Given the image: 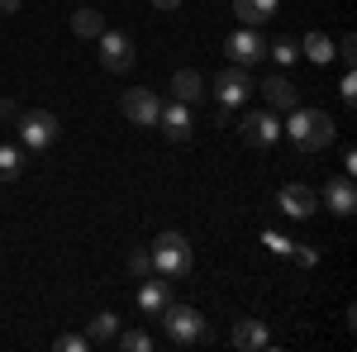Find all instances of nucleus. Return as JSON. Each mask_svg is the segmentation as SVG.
Returning a JSON list of instances; mask_svg holds the SVG:
<instances>
[{"label": "nucleus", "instance_id": "obj_1", "mask_svg": "<svg viewBox=\"0 0 357 352\" xmlns=\"http://www.w3.org/2000/svg\"><path fill=\"white\" fill-rule=\"evenodd\" d=\"M333 119L324 109H310V105H296L286 114V124H281V138H291V148H301V153H324L333 143Z\"/></svg>", "mask_w": 357, "mask_h": 352}, {"label": "nucleus", "instance_id": "obj_2", "mask_svg": "<svg viewBox=\"0 0 357 352\" xmlns=\"http://www.w3.org/2000/svg\"><path fill=\"white\" fill-rule=\"evenodd\" d=\"M148 252H153V271H158V276H167V281H181V276H186V271L195 267V252H191V243H186V238H181L176 229L158 234Z\"/></svg>", "mask_w": 357, "mask_h": 352}, {"label": "nucleus", "instance_id": "obj_3", "mask_svg": "<svg viewBox=\"0 0 357 352\" xmlns=\"http://www.w3.org/2000/svg\"><path fill=\"white\" fill-rule=\"evenodd\" d=\"M158 319H162V333L176 348H195V343L210 338V324H205V314H200L195 305H167Z\"/></svg>", "mask_w": 357, "mask_h": 352}, {"label": "nucleus", "instance_id": "obj_4", "mask_svg": "<svg viewBox=\"0 0 357 352\" xmlns=\"http://www.w3.org/2000/svg\"><path fill=\"white\" fill-rule=\"evenodd\" d=\"M15 129H20L24 153H48L57 143V134H62V119L53 109H24V114H15Z\"/></svg>", "mask_w": 357, "mask_h": 352}, {"label": "nucleus", "instance_id": "obj_5", "mask_svg": "<svg viewBox=\"0 0 357 352\" xmlns=\"http://www.w3.org/2000/svg\"><path fill=\"white\" fill-rule=\"evenodd\" d=\"M96 43H100V67H105V72H114V77H124V72L138 62L134 38H129V33H119V29H105Z\"/></svg>", "mask_w": 357, "mask_h": 352}, {"label": "nucleus", "instance_id": "obj_6", "mask_svg": "<svg viewBox=\"0 0 357 352\" xmlns=\"http://www.w3.org/2000/svg\"><path fill=\"white\" fill-rule=\"evenodd\" d=\"M119 109H124V119H129V124H138V129H153V124H158V109H162V100H158V91L134 86V91H124Z\"/></svg>", "mask_w": 357, "mask_h": 352}, {"label": "nucleus", "instance_id": "obj_7", "mask_svg": "<svg viewBox=\"0 0 357 352\" xmlns=\"http://www.w3.org/2000/svg\"><path fill=\"white\" fill-rule=\"evenodd\" d=\"M224 53L234 57V67H257L262 57H267V38L257 33V29H238V33H229L224 38Z\"/></svg>", "mask_w": 357, "mask_h": 352}, {"label": "nucleus", "instance_id": "obj_8", "mask_svg": "<svg viewBox=\"0 0 357 352\" xmlns=\"http://www.w3.org/2000/svg\"><path fill=\"white\" fill-rule=\"evenodd\" d=\"M238 129H243V143H252V148H272L276 138H281V119H276V109H252Z\"/></svg>", "mask_w": 357, "mask_h": 352}, {"label": "nucleus", "instance_id": "obj_9", "mask_svg": "<svg viewBox=\"0 0 357 352\" xmlns=\"http://www.w3.org/2000/svg\"><path fill=\"white\" fill-rule=\"evenodd\" d=\"M319 205H329L338 219H348L357 210V186H353V176L343 171V176H329L324 181V190H319Z\"/></svg>", "mask_w": 357, "mask_h": 352}, {"label": "nucleus", "instance_id": "obj_10", "mask_svg": "<svg viewBox=\"0 0 357 352\" xmlns=\"http://www.w3.org/2000/svg\"><path fill=\"white\" fill-rule=\"evenodd\" d=\"M276 205H281V215H291V219H314V210H319V190L291 181V186H281Z\"/></svg>", "mask_w": 357, "mask_h": 352}, {"label": "nucleus", "instance_id": "obj_11", "mask_svg": "<svg viewBox=\"0 0 357 352\" xmlns=\"http://www.w3.org/2000/svg\"><path fill=\"white\" fill-rule=\"evenodd\" d=\"M248 91H252V77H248L243 67H224L220 77H215V95H220V105H224V109L243 105Z\"/></svg>", "mask_w": 357, "mask_h": 352}, {"label": "nucleus", "instance_id": "obj_12", "mask_svg": "<svg viewBox=\"0 0 357 352\" xmlns=\"http://www.w3.org/2000/svg\"><path fill=\"white\" fill-rule=\"evenodd\" d=\"M262 100H267V109L291 114V109L301 105V91H296V82H291L286 72H276V77H267V82H262Z\"/></svg>", "mask_w": 357, "mask_h": 352}, {"label": "nucleus", "instance_id": "obj_13", "mask_svg": "<svg viewBox=\"0 0 357 352\" xmlns=\"http://www.w3.org/2000/svg\"><path fill=\"white\" fill-rule=\"evenodd\" d=\"M158 129H162L172 143H186L191 138V105H181V100H172V105H162L158 109Z\"/></svg>", "mask_w": 357, "mask_h": 352}, {"label": "nucleus", "instance_id": "obj_14", "mask_svg": "<svg viewBox=\"0 0 357 352\" xmlns=\"http://www.w3.org/2000/svg\"><path fill=\"white\" fill-rule=\"evenodd\" d=\"M167 305H172V281H167V276H158V271H153V281L143 276V286H138V309L158 319Z\"/></svg>", "mask_w": 357, "mask_h": 352}, {"label": "nucleus", "instance_id": "obj_15", "mask_svg": "<svg viewBox=\"0 0 357 352\" xmlns=\"http://www.w3.org/2000/svg\"><path fill=\"white\" fill-rule=\"evenodd\" d=\"M234 348L262 352V348H272V333H267L262 319H238V324H234Z\"/></svg>", "mask_w": 357, "mask_h": 352}, {"label": "nucleus", "instance_id": "obj_16", "mask_svg": "<svg viewBox=\"0 0 357 352\" xmlns=\"http://www.w3.org/2000/svg\"><path fill=\"white\" fill-rule=\"evenodd\" d=\"M234 15H238L248 29H257V24H267V20L281 15V0H234Z\"/></svg>", "mask_w": 357, "mask_h": 352}, {"label": "nucleus", "instance_id": "obj_17", "mask_svg": "<svg viewBox=\"0 0 357 352\" xmlns=\"http://www.w3.org/2000/svg\"><path fill=\"white\" fill-rule=\"evenodd\" d=\"M172 91H176L181 105H195V100L205 95V77H200L195 67H181V72H172Z\"/></svg>", "mask_w": 357, "mask_h": 352}, {"label": "nucleus", "instance_id": "obj_18", "mask_svg": "<svg viewBox=\"0 0 357 352\" xmlns=\"http://www.w3.org/2000/svg\"><path fill=\"white\" fill-rule=\"evenodd\" d=\"M301 57L319 62V67H329L333 57H338V43H333L329 33H319V29H314V33H305V38H301Z\"/></svg>", "mask_w": 357, "mask_h": 352}, {"label": "nucleus", "instance_id": "obj_19", "mask_svg": "<svg viewBox=\"0 0 357 352\" xmlns=\"http://www.w3.org/2000/svg\"><path fill=\"white\" fill-rule=\"evenodd\" d=\"M72 33H77V38H100V33H105V15L91 10V5L77 10V15H72Z\"/></svg>", "mask_w": 357, "mask_h": 352}, {"label": "nucleus", "instance_id": "obj_20", "mask_svg": "<svg viewBox=\"0 0 357 352\" xmlns=\"http://www.w3.org/2000/svg\"><path fill=\"white\" fill-rule=\"evenodd\" d=\"M24 171V148L20 143H0V181H15Z\"/></svg>", "mask_w": 357, "mask_h": 352}, {"label": "nucleus", "instance_id": "obj_21", "mask_svg": "<svg viewBox=\"0 0 357 352\" xmlns=\"http://www.w3.org/2000/svg\"><path fill=\"white\" fill-rule=\"evenodd\" d=\"M114 333H119V319H114L110 309H105V314H96V319L86 324V338H91V348H96V343H110Z\"/></svg>", "mask_w": 357, "mask_h": 352}, {"label": "nucleus", "instance_id": "obj_22", "mask_svg": "<svg viewBox=\"0 0 357 352\" xmlns=\"http://www.w3.org/2000/svg\"><path fill=\"white\" fill-rule=\"evenodd\" d=\"M267 57H276L281 67H296L301 62V43L296 38H276V43H267Z\"/></svg>", "mask_w": 357, "mask_h": 352}, {"label": "nucleus", "instance_id": "obj_23", "mask_svg": "<svg viewBox=\"0 0 357 352\" xmlns=\"http://www.w3.org/2000/svg\"><path fill=\"white\" fill-rule=\"evenodd\" d=\"M114 343H119L124 352H148V348H153V338H148L143 328H124V333H114Z\"/></svg>", "mask_w": 357, "mask_h": 352}, {"label": "nucleus", "instance_id": "obj_24", "mask_svg": "<svg viewBox=\"0 0 357 352\" xmlns=\"http://www.w3.org/2000/svg\"><path fill=\"white\" fill-rule=\"evenodd\" d=\"M57 352H91V338L86 333H57Z\"/></svg>", "mask_w": 357, "mask_h": 352}, {"label": "nucleus", "instance_id": "obj_25", "mask_svg": "<svg viewBox=\"0 0 357 352\" xmlns=\"http://www.w3.org/2000/svg\"><path fill=\"white\" fill-rule=\"evenodd\" d=\"M262 247H272L276 257H291V247H296V243H291L286 234H276V229H267V234H262Z\"/></svg>", "mask_w": 357, "mask_h": 352}, {"label": "nucleus", "instance_id": "obj_26", "mask_svg": "<svg viewBox=\"0 0 357 352\" xmlns=\"http://www.w3.org/2000/svg\"><path fill=\"white\" fill-rule=\"evenodd\" d=\"M129 271H134L138 281H143V276H153V252H129Z\"/></svg>", "mask_w": 357, "mask_h": 352}, {"label": "nucleus", "instance_id": "obj_27", "mask_svg": "<svg viewBox=\"0 0 357 352\" xmlns=\"http://www.w3.org/2000/svg\"><path fill=\"white\" fill-rule=\"evenodd\" d=\"M338 95H343V105H348V109L357 105V77H353V67H348V77H343V86H338Z\"/></svg>", "mask_w": 357, "mask_h": 352}, {"label": "nucleus", "instance_id": "obj_28", "mask_svg": "<svg viewBox=\"0 0 357 352\" xmlns=\"http://www.w3.org/2000/svg\"><path fill=\"white\" fill-rule=\"evenodd\" d=\"M291 257H296V262H301V267H314V262H319V252H314V247H291Z\"/></svg>", "mask_w": 357, "mask_h": 352}, {"label": "nucleus", "instance_id": "obj_29", "mask_svg": "<svg viewBox=\"0 0 357 352\" xmlns=\"http://www.w3.org/2000/svg\"><path fill=\"white\" fill-rule=\"evenodd\" d=\"M24 10V0H0V15H20Z\"/></svg>", "mask_w": 357, "mask_h": 352}, {"label": "nucleus", "instance_id": "obj_30", "mask_svg": "<svg viewBox=\"0 0 357 352\" xmlns=\"http://www.w3.org/2000/svg\"><path fill=\"white\" fill-rule=\"evenodd\" d=\"M15 114H20V109L10 105V100H0V119H15Z\"/></svg>", "mask_w": 357, "mask_h": 352}, {"label": "nucleus", "instance_id": "obj_31", "mask_svg": "<svg viewBox=\"0 0 357 352\" xmlns=\"http://www.w3.org/2000/svg\"><path fill=\"white\" fill-rule=\"evenodd\" d=\"M153 5H158V10H176L181 0H153Z\"/></svg>", "mask_w": 357, "mask_h": 352}]
</instances>
